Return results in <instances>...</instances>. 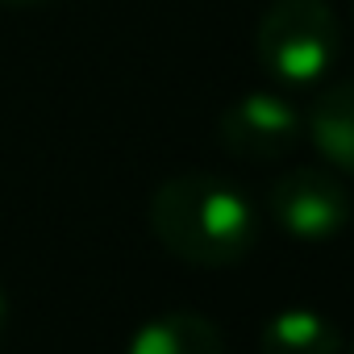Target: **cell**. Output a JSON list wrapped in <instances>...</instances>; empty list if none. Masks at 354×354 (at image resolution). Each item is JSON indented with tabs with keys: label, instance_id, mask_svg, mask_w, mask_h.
Instances as JSON below:
<instances>
[{
	"label": "cell",
	"instance_id": "obj_1",
	"mask_svg": "<svg viewBox=\"0 0 354 354\" xmlns=\"http://www.w3.org/2000/svg\"><path fill=\"white\" fill-rule=\"evenodd\" d=\"M150 230L188 267H234L259 242V209L250 196L209 171H180L150 196Z\"/></svg>",
	"mask_w": 354,
	"mask_h": 354
},
{
	"label": "cell",
	"instance_id": "obj_2",
	"mask_svg": "<svg viewBox=\"0 0 354 354\" xmlns=\"http://www.w3.org/2000/svg\"><path fill=\"white\" fill-rule=\"evenodd\" d=\"M259 63L283 84L321 80L342 55V26L325 0H271L254 34Z\"/></svg>",
	"mask_w": 354,
	"mask_h": 354
},
{
	"label": "cell",
	"instance_id": "obj_3",
	"mask_svg": "<svg viewBox=\"0 0 354 354\" xmlns=\"http://www.w3.org/2000/svg\"><path fill=\"white\" fill-rule=\"evenodd\" d=\"M271 221L296 242H329L350 225V192L325 167L283 171L267 192Z\"/></svg>",
	"mask_w": 354,
	"mask_h": 354
},
{
	"label": "cell",
	"instance_id": "obj_4",
	"mask_svg": "<svg viewBox=\"0 0 354 354\" xmlns=\"http://www.w3.org/2000/svg\"><path fill=\"white\" fill-rule=\"evenodd\" d=\"M300 129H304V117L275 92H246L217 121L221 146L246 162H271L292 154L300 142Z\"/></svg>",
	"mask_w": 354,
	"mask_h": 354
},
{
	"label": "cell",
	"instance_id": "obj_5",
	"mask_svg": "<svg viewBox=\"0 0 354 354\" xmlns=\"http://www.w3.org/2000/svg\"><path fill=\"white\" fill-rule=\"evenodd\" d=\"M125 354H225V337L217 321L192 308H171L150 317L133 337Z\"/></svg>",
	"mask_w": 354,
	"mask_h": 354
},
{
	"label": "cell",
	"instance_id": "obj_6",
	"mask_svg": "<svg viewBox=\"0 0 354 354\" xmlns=\"http://www.w3.org/2000/svg\"><path fill=\"white\" fill-rule=\"evenodd\" d=\"M304 125H308L313 146L325 154V162L354 175V75L325 88L313 100Z\"/></svg>",
	"mask_w": 354,
	"mask_h": 354
},
{
	"label": "cell",
	"instance_id": "obj_7",
	"mask_svg": "<svg viewBox=\"0 0 354 354\" xmlns=\"http://www.w3.org/2000/svg\"><path fill=\"white\" fill-rule=\"evenodd\" d=\"M342 329L317 308H283L263 325V354H337Z\"/></svg>",
	"mask_w": 354,
	"mask_h": 354
},
{
	"label": "cell",
	"instance_id": "obj_8",
	"mask_svg": "<svg viewBox=\"0 0 354 354\" xmlns=\"http://www.w3.org/2000/svg\"><path fill=\"white\" fill-rule=\"evenodd\" d=\"M5 321H9V296H5V288H0V333H5Z\"/></svg>",
	"mask_w": 354,
	"mask_h": 354
},
{
	"label": "cell",
	"instance_id": "obj_9",
	"mask_svg": "<svg viewBox=\"0 0 354 354\" xmlns=\"http://www.w3.org/2000/svg\"><path fill=\"white\" fill-rule=\"evenodd\" d=\"M0 5H9V9H30V5H46V0H0Z\"/></svg>",
	"mask_w": 354,
	"mask_h": 354
},
{
	"label": "cell",
	"instance_id": "obj_10",
	"mask_svg": "<svg viewBox=\"0 0 354 354\" xmlns=\"http://www.w3.org/2000/svg\"><path fill=\"white\" fill-rule=\"evenodd\" d=\"M350 354H354V342H350Z\"/></svg>",
	"mask_w": 354,
	"mask_h": 354
}]
</instances>
